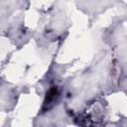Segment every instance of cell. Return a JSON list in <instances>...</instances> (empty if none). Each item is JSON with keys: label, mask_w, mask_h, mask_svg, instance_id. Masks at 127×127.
I'll use <instances>...</instances> for the list:
<instances>
[{"label": "cell", "mask_w": 127, "mask_h": 127, "mask_svg": "<svg viewBox=\"0 0 127 127\" xmlns=\"http://www.w3.org/2000/svg\"><path fill=\"white\" fill-rule=\"evenodd\" d=\"M59 94H60V91H59V88L54 86L52 87L49 92L47 93V96H46V99H45V102H44V107L46 109H50L52 107V105L55 103V101H57L58 97H59Z\"/></svg>", "instance_id": "6da1fadb"}]
</instances>
